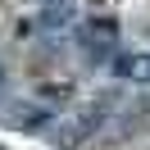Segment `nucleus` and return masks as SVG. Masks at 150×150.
<instances>
[{
  "label": "nucleus",
  "instance_id": "1",
  "mask_svg": "<svg viewBox=\"0 0 150 150\" xmlns=\"http://www.w3.org/2000/svg\"><path fill=\"white\" fill-rule=\"evenodd\" d=\"M82 46H86V55H91V64L105 59V55H114V46H118V23L114 18H91L82 28Z\"/></svg>",
  "mask_w": 150,
  "mask_h": 150
},
{
  "label": "nucleus",
  "instance_id": "2",
  "mask_svg": "<svg viewBox=\"0 0 150 150\" xmlns=\"http://www.w3.org/2000/svg\"><path fill=\"white\" fill-rule=\"evenodd\" d=\"M109 68H114V77H123V82H150V55H141V50H123V55H114L109 59Z\"/></svg>",
  "mask_w": 150,
  "mask_h": 150
},
{
  "label": "nucleus",
  "instance_id": "3",
  "mask_svg": "<svg viewBox=\"0 0 150 150\" xmlns=\"http://www.w3.org/2000/svg\"><path fill=\"white\" fill-rule=\"evenodd\" d=\"M5 91H9V77H5V68H0V100H5Z\"/></svg>",
  "mask_w": 150,
  "mask_h": 150
},
{
  "label": "nucleus",
  "instance_id": "4",
  "mask_svg": "<svg viewBox=\"0 0 150 150\" xmlns=\"http://www.w3.org/2000/svg\"><path fill=\"white\" fill-rule=\"evenodd\" d=\"M46 5H55V0H46Z\"/></svg>",
  "mask_w": 150,
  "mask_h": 150
}]
</instances>
